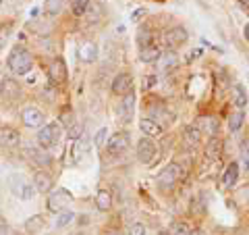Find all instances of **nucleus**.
Instances as JSON below:
<instances>
[{
	"label": "nucleus",
	"mask_w": 249,
	"mask_h": 235,
	"mask_svg": "<svg viewBox=\"0 0 249 235\" xmlns=\"http://www.w3.org/2000/svg\"><path fill=\"white\" fill-rule=\"evenodd\" d=\"M6 65H9V69L15 75H25L31 71V67H34V57H31V52L27 48L17 46V48H13V52L9 54Z\"/></svg>",
	"instance_id": "1"
},
{
	"label": "nucleus",
	"mask_w": 249,
	"mask_h": 235,
	"mask_svg": "<svg viewBox=\"0 0 249 235\" xmlns=\"http://www.w3.org/2000/svg\"><path fill=\"white\" fill-rule=\"evenodd\" d=\"M9 187H11V192L21 200H31L34 194H36L34 183H29L25 175H11L9 177Z\"/></svg>",
	"instance_id": "2"
},
{
	"label": "nucleus",
	"mask_w": 249,
	"mask_h": 235,
	"mask_svg": "<svg viewBox=\"0 0 249 235\" xmlns=\"http://www.w3.org/2000/svg\"><path fill=\"white\" fill-rule=\"evenodd\" d=\"M183 164L178 162H173L168 164L166 169H162V173L158 175V185L162 187V190H168V187H175L178 181L183 179Z\"/></svg>",
	"instance_id": "3"
},
{
	"label": "nucleus",
	"mask_w": 249,
	"mask_h": 235,
	"mask_svg": "<svg viewBox=\"0 0 249 235\" xmlns=\"http://www.w3.org/2000/svg\"><path fill=\"white\" fill-rule=\"evenodd\" d=\"M60 136H62L60 123H50V125H46V127H42L40 133H37V144L42 148H52L54 144H58Z\"/></svg>",
	"instance_id": "4"
},
{
	"label": "nucleus",
	"mask_w": 249,
	"mask_h": 235,
	"mask_svg": "<svg viewBox=\"0 0 249 235\" xmlns=\"http://www.w3.org/2000/svg\"><path fill=\"white\" fill-rule=\"evenodd\" d=\"M129 148V133H114V136H110V139H108V144H106V152L110 154V156H119L123 154L124 150Z\"/></svg>",
	"instance_id": "5"
},
{
	"label": "nucleus",
	"mask_w": 249,
	"mask_h": 235,
	"mask_svg": "<svg viewBox=\"0 0 249 235\" xmlns=\"http://www.w3.org/2000/svg\"><path fill=\"white\" fill-rule=\"evenodd\" d=\"M187 40H189V34H187V29L183 25L170 27L164 34V42H166L168 48H178V46H183Z\"/></svg>",
	"instance_id": "6"
},
{
	"label": "nucleus",
	"mask_w": 249,
	"mask_h": 235,
	"mask_svg": "<svg viewBox=\"0 0 249 235\" xmlns=\"http://www.w3.org/2000/svg\"><path fill=\"white\" fill-rule=\"evenodd\" d=\"M154 158H156V146H154V142L150 137L139 139V144H137V160L143 162V164H150Z\"/></svg>",
	"instance_id": "7"
},
{
	"label": "nucleus",
	"mask_w": 249,
	"mask_h": 235,
	"mask_svg": "<svg viewBox=\"0 0 249 235\" xmlns=\"http://www.w3.org/2000/svg\"><path fill=\"white\" fill-rule=\"evenodd\" d=\"M71 200H73V196L67 190H58L48 198V208L52 210V213H62V208H65Z\"/></svg>",
	"instance_id": "8"
},
{
	"label": "nucleus",
	"mask_w": 249,
	"mask_h": 235,
	"mask_svg": "<svg viewBox=\"0 0 249 235\" xmlns=\"http://www.w3.org/2000/svg\"><path fill=\"white\" fill-rule=\"evenodd\" d=\"M131 90H133V79H131L129 73H119L114 77L112 92L116 96H127V94H131Z\"/></svg>",
	"instance_id": "9"
},
{
	"label": "nucleus",
	"mask_w": 249,
	"mask_h": 235,
	"mask_svg": "<svg viewBox=\"0 0 249 235\" xmlns=\"http://www.w3.org/2000/svg\"><path fill=\"white\" fill-rule=\"evenodd\" d=\"M116 113H119L121 121H131L133 119V113H135V96H133V92L127 94V96H123V102L119 104V108H116Z\"/></svg>",
	"instance_id": "10"
},
{
	"label": "nucleus",
	"mask_w": 249,
	"mask_h": 235,
	"mask_svg": "<svg viewBox=\"0 0 249 235\" xmlns=\"http://www.w3.org/2000/svg\"><path fill=\"white\" fill-rule=\"evenodd\" d=\"M23 123H25V127H31V129H37L44 125V113L37 111V108H25L21 115Z\"/></svg>",
	"instance_id": "11"
},
{
	"label": "nucleus",
	"mask_w": 249,
	"mask_h": 235,
	"mask_svg": "<svg viewBox=\"0 0 249 235\" xmlns=\"http://www.w3.org/2000/svg\"><path fill=\"white\" fill-rule=\"evenodd\" d=\"M201 142V129L197 125H189V127H185L183 131V144L185 148H197Z\"/></svg>",
	"instance_id": "12"
},
{
	"label": "nucleus",
	"mask_w": 249,
	"mask_h": 235,
	"mask_svg": "<svg viewBox=\"0 0 249 235\" xmlns=\"http://www.w3.org/2000/svg\"><path fill=\"white\" fill-rule=\"evenodd\" d=\"M48 73H50V81L52 83H65L67 81V67H65V62H62L60 59L52 60Z\"/></svg>",
	"instance_id": "13"
},
{
	"label": "nucleus",
	"mask_w": 249,
	"mask_h": 235,
	"mask_svg": "<svg viewBox=\"0 0 249 235\" xmlns=\"http://www.w3.org/2000/svg\"><path fill=\"white\" fill-rule=\"evenodd\" d=\"M52 177L46 173V171H37V173L34 175V187H36V192H40V194H48L52 190Z\"/></svg>",
	"instance_id": "14"
},
{
	"label": "nucleus",
	"mask_w": 249,
	"mask_h": 235,
	"mask_svg": "<svg viewBox=\"0 0 249 235\" xmlns=\"http://www.w3.org/2000/svg\"><path fill=\"white\" fill-rule=\"evenodd\" d=\"M162 52L158 46L152 44V46H145V48H139V59H142V62H147V65H152V62H158L162 59Z\"/></svg>",
	"instance_id": "15"
},
{
	"label": "nucleus",
	"mask_w": 249,
	"mask_h": 235,
	"mask_svg": "<svg viewBox=\"0 0 249 235\" xmlns=\"http://www.w3.org/2000/svg\"><path fill=\"white\" fill-rule=\"evenodd\" d=\"M237 179H239V162H231L227 169H224V175H222V185L231 190V187L237 185Z\"/></svg>",
	"instance_id": "16"
},
{
	"label": "nucleus",
	"mask_w": 249,
	"mask_h": 235,
	"mask_svg": "<svg viewBox=\"0 0 249 235\" xmlns=\"http://www.w3.org/2000/svg\"><path fill=\"white\" fill-rule=\"evenodd\" d=\"M19 142H21V137H19V131L17 129H13V127H0V144L15 148Z\"/></svg>",
	"instance_id": "17"
},
{
	"label": "nucleus",
	"mask_w": 249,
	"mask_h": 235,
	"mask_svg": "<svg viewBox=\"0 0 249 235\" xmlns=\"http://www.w3.org/2000/svg\"><path fill=\"white\" fill-rule=\"evenodd\" d=\"M139 129H142L143 136H147V137L162 136V125H158L154 119H142V121H139Z\"/></svg>",
	"instance_id": "18"
},
{
	"label": "nucleus",
	"mask_w": 249,
	"mask_h": 235,
	"mask_svg": "<svg viewBox=\"0 0 249 235\" xmlns=\"http://www.w3.org/2000/svg\"><path fill=\"white\" fill-rule=\"evenodd\" d=\"M79 59L83 62H93L98 59V48H96V44H91V42H85L81 48H79Z\"/></svg>",
	"instance_id": "19"
},
{
	"label": "nucleus",
	"mask_w": 249,
	"mask_h": 235,
	"mask_svg": "<svg viewBox=\"0 0 249 235\" xmlns=\"http://www.w3.org/2000/svg\"><path fill=\"white\" fill-rule=\"evenodd\" d=\"M96 206H98V210H102V213H108L110 206H112V196H110V192H108V190H100L98 196H96Z\"/></svg>",
	"instance_id": "20"
},
{
	"label": "nucleus",
	"mask_w": 249,
	"mask_h": 235,
	"mask_svg": "<svg viewBox=\"0 0 249 235\" xmlns=\"http://www.w3.org/2000/svg\"><path fill=\"white\" fill-rule=\"evenodd\" d=\"M232 102H235V106L239 111H243L247 106V92H245L243 85H235V88H232Z\"/></svg>",
	"instance_id": "21"
},
{
	"label": "nucleus",
	"mask_w": 249,
	"mask_h": 235,
	"mask_svg": "<svg viewBox=\"0 0 249 235\" xmlns=\"http://www.w3.org/2000/svg\"><path fill=\"white\" fill-rule=\"evenodd\" d=\"M0 88H2V96H4V98H17L19 94H21L19 83H17V81H13V79H4Z\"/></svg>",
	"instance_id": "22"
},
{
	"label": "nucleus",
	"mask_w": 249,
	"mask_h": 235,
	"mask_svg": "<svg viewBox=\"0 0 249 235\" xmlns=\"http://www.w3.org/2000/svg\"><path fill=\"white\" fill-rule=\"evenodd\" d=\"M243 123H245V113H243V111H235V113L229 117V129H231L232 133L243 127Z\"/></svg>",
	"instance_id": "23"
},
{
	"label": "nucleus",
	"mask_w": 249,
	"mask_h": 235,
	"mask_svg": "<svg viewBox=\"0 0 249 235\" xmlns=\"http://www.w3.org/2000/svg\"><path fill=\"white\" fill-rule=\"evenodd\" d=\"M158 62H160V69H162V71H170V69L177 67V52H164Z\"/></svg>",
	"instance_id": "24"
},
{
	"label": "nucleus",
	"mask_w": 249,
	"mask_h": 235,
	"mask_svg": "<svg viewBox=\"0 0 249 235\" xmlns=\"http://www.w3.org/2000/svg\"><path fill=\"white\" fill-rule=\"evenodd\" d=\"M62 0H46V4H44V11L46 15H50V17H56V15H60L62 11Z\"/></svg>",
	"instance_id": "25"
},
{
	"label": "nucleus",
	"mask_w": 249,
	"mask_h": 235,
	"mask_svg": "<svg viewBox=\"0 0 249 235\" xmlns=\"http://www.w3.org/2000/svg\"><path fill=\"white\" fill-rule=\"evenodd\" d=\"M85 139L83 137H79V139H75V146H73V160L75 162H79L83 156H85Z\"/></svg>",
	"instance_id": "26"
},
{
	"label": "nucleus",
	"mask_w": 249,
	"mask_h": 235,
	"mask_svg": "<svg viewBox=\"0 0 249 235\" xmlns=\"http://www.w3.org/2000/svg\"><path fill=\"white\" fill-rule=\"evenodd\" d=\"M201 129L208 131V136H214L218 131V121L214 117H204V119H201Z\"/></svg>",
	"instance_id": "27"
},
{
	"label": "nucleus",
	"mask_w": 249,
	"mask_h": 235,
	"mask_svg": "<svg viewBox=\"0 0 249 235\" xmlns=\"http://www.w3.org/2000/svg\"><path fill=\"white\" fill-rule=\"evenodd\" d=\"M75 221V213H69V210H62V213H58V218H56V227L58 229H62V227L71 225Z\"/></svg>",
	"instance_id": "28"
},
{
	"label": "nucleus",
	"mask_w": 249,
	"mask_h": 235,
	"mask_svg": "<svg viewBox=\"0 0 249 235\" xmlns=\"http://www.w3.org/2000/svg\"><path fill=\"white\" fill-rule=\"evenodd\" d=\"M154 36H152V31L150 29H142L139 31V36H137V44H139V48H145V46H152L154 42Z\"/></svg>",
	"instance_id": "29"
},
{
	"label": "nucleus",
	"mask_w": 249,
	"mask_h": 235,
	"mask_svg": "<svg viewBox=\"0 0 249 235\" xmlns=\"http://www.w3.org/2000/svg\"><path fill=\"white\" fill-rule=\"evenodd\" d=\"M91 0H71V9L73 13L77 15V17H81V15H85V11H88Z\"/></svg>",
	"instance_id": "30"
},
{
	"label": "nucleus",
	"mask_w": 249,
	"mask_h": 235,
	"mask_svg": "<svg viewBox=\"0 0 249 235\" xmlns=\"http://www.w3.org/2000/svg\"><path fill=\"white\" fill-rule=\"evenodd\" d=\"M29 156L34 158L37 164H44V167H48V164L52 162V158L46 152H42V150H29Z\"/></svg>",
	"instance_id": "31"
},
{
	"label": "nucleus",
	"mask_w": 249,
	"mask_h": 235,
	"mask_svg": "<svg viewBox=\"0 0 249 235\" xmlns=\"http://www.w3.org/2000/svg\"><path fill=\"white\" fill-rule=\"evenodd\" d=\"M241 169L249 171V139L241 142Z\"/></svg>",
	"instance_id": "32"
},
{
	"label": "nucleus",
	"mask_w": 249,
	"mask_h": 235,
	"mask_svg": "<svg viewBox=\"0 0 249 235\" xmlns=\"http://www.w3.org/2000/svg\"><path fill=\"white\" fill-rule=\"evenodd\" d=\"M42 227H44V216H40V215L31 216L29 221L25 223V229H27V231H31V233L37 231V229H42Z\"/></svg>",
	"instance_id": "33"
},
{
	"label": "nucleus",
	"mask_w": 249,
	"mask_h": 235,
	"mask_svg": "<svg viewBox=\"0 0 249 235\" xmlns=\"http://www.w3.org/2000/svg\"><path fill=\"white\" fill-rule=\"evenodd\" d=\"M170 235H191V229L185 223H173L170 225Z\"/></svg>",
	"instance_id": "34"
},
{
	"label": "nucleus",
	"mask_w": 249,
	"mask_h": 235,
	"mask_svg": "<svg viewBox=\"0 0 249 235\" xmlns=\"http://www.w3.org/2000/svg\"><path fill=\"white\" fill-rule=\"evenodd\" d=\"M88 11H89V17H91L93 21H98L100 17H102V6H100V4L96 2V0H91V2H89Z\"/></svg>",
	"instance_id": "35"
},
{
	"label": "nucleus",
	"mask_w": 249,
	"mask_h": 235,
	"mask_svg": "<svg viewBox=\"0 0 249 235\" xmlns=\"http://www.w3.org/2000/svg\"><path fill=\"white\" fill-rule=\"evenodd\" d=\"M218 148H220V142H218L216 137H212V139H210V144H208L206 156H210V158H216V156H218Z\"/></svg>",
	"instance_id": "36"
},
{
	"label": "nucleus",
	"mask_w": 249,
	"mask_h": 235,
	"mask_svg": "<svg viewBox=\"0 0 249 235\" xmlns=\"http://www.w3.org/2000/svg\"><path fill=\"white\" fill-rule=\"evenodd\" d=\"M106 137H108V129L106 127H102L98 133H96V137H93V142H96V146L98 148H102L104 144H106Z\"/></svg>",
	"instance_id": "37"
},
{
	"label": "nucleus",
	"mask_w": 249,
	"mask_h": 235,
	"mask_svg": "<svg viewBox=\"0 0 249 235\" xmlns=\"http://www.w3.org/2000/svg\"><path fill=\"white\" fill-rule=\"evenodd\" d=\"M129 235H145V225L143 223H133L129 227Z\"/></svg>",
	"instance_id": "38"
},
{
	"label": "nucleus",
	"mask_w": 249,
	"mask_h": 235,
	"mask_svg": "<svg viewBox=\"0 0 249 235\" xmlns=\"http://www.w3.org/2000/svg\"><path fill=\"white\" fill-rule=\"evenodd\" d=\"M81 131H83L81 125H73V127L69 129V137H71V139H79L81 137Z\"/></svg>",
	"instance_id": "39"
},
{
	"label": "nucleus",
	"mask_w": 249,
	"mask_h": 235,
	"mask_svg": "<svg viewBox=\"0 0 249 235\" xmlns=\"http://www.w3.org/2000/svg\"><path fill=\"white\" fill-rule=\"evenodd\" d=\"M243 34H245V40L249 42V25H245V29H243Z\"/></svg>",
	"instance_id": "40"
},
{
	"label": "nucleus",
	"mask_w": 249,
	"mask_h": 235,
	"mask_svg": "<svg viewBox=\"0 0 249 235\" xmlns=\"http://www.w3.org/2000/svg\"><path fill=\"white\" fill-rule=\"evenodd\" d=\"M143 15V11H135V15H133V21H137V17H142Z\"/></svg>",
	"instance_id": "41"
},
{
	"label": "nucleus",
	"mask_w": 249,
	"mask_h": 235,
	"mask_svg": "<svg viewBox=\"0 0 249 235\" xmlns=\"http://www.w3.org/2000/svg\"><path fill=\"white\" fill-rule=\"evenodd\" d=\"M191 235H204V233H201V231H191Z\"/></svg>",
	"instance_id": "42"
},
{
	"label": "nucleus",
	"mask_w": 249,
	"mask_h": 235,
	"mask_svg": "<svg viewBox=\"0 0 249 235\" xmlns=\"http://www.w3.org/2000/svg\"><path fill=\"white\" fill-rule=\"evenodd\" d=\"M75 235H85V233H75Z\"/></svg>",
	"instance_id": "43"
},
{
	"label": "nucleus",
	"mask_w": 249,
	"mask_h": 235,
	"mask_svg": "<svg viewBox=\"0 0 249 235\" xmlns=\"http://www.w3.org/2000/svg\"><path fill=\"white\" fill-rule=\"evenodd\" d=\"M158 235H166V233H158Z\"/></svg>",
	"instance_id": "44"
},
{
	"label": "nucleus",
	"mask_w": 249,
	"mask_h": 235,
	"mask_svg": "<svg viewBox=\"0 0 249 235\" xmlns=\"http://www.w3.org/2000/svg\"><path fill=\"white\" fill-rule=\"evenodd\" d=\"M0 6H2V0H0Z\"/></svg>",
	"instance_id": "45"
}]
</instances>
